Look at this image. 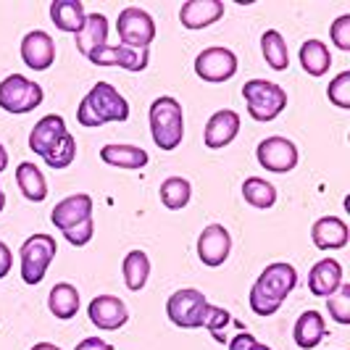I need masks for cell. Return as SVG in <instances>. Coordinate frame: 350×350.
I'll use <instances>...</instances> for the list:
<instances>
[{
	"label": "cell",
	"mask_w": 350,
	"mask_h": 350,
	"mask_svg": "<svg viewBox=\"0 0 350 350\" xmlns=\"http://www.w3.org/2000/svg\"><path fill=\"white\" fill-rule=\"evenodd\" d=\"M298 287V271L293 263H269L250 287V308L256 316H274L282 308L287 295Z\"/></svg>",
	"instance_id": "cell-1"
},
{
	"label": "cell",
	"mask_w": 350,
	"mask_h": 350,
	"mask_svg": "<svg viewBox=\"0 0 350 350\" xmlns=\"http://www.w3.org/2000/svg\"><path fill=\"white\" fill-rule=\"evenodd\" d=\"M77 119L82 126H90V129L103 126L108 122H126L129 119V103L113 85L98 82L82 98V103L77 108Z\"/></svg>",
	"instance_id": "cell-2"
},
{
	"label": "cell",
	"mask_w": 350,
	"mask_h": 350,
	"mask_svg": "<svg viewBox=\"0 0 350 350\" xmlns=\"http://www.w3.org/2000/svg\"><path fill=\"white\" fill-rule=\"evenodd\" d=\"M150 135L161 150H176L185 137V111L172 95H161L150 103Z\"/></svg>",
	"instance_id": "cell-3"
},
{
	"label": "cell",
	"mask_w": 350,
	"mask_h": 350,
	"mask_svg": "<svg viewBox=\"0 0 350 350\" xmlns=\"http://www.w3.org/2000/svg\"><path fill=\"white\" fill-rule=\"evenodd\" d=\"M243 98L247 103V113L256 122H274L287 108V92L277 82L269 79H247L243 85Z\"/></svg>",
	"instance_id": "cell-4"
},
{
	"label": "cell",
	"mask_w": 350,
	"mask_h": 350,
	"mask_svg": "<svg viewBox=\"0 0 350 350\" xmlns=\"http://www.w3.org/2000/svg\"><path fill=\"white\" fill-rule=\"evenodd\" d=\"M58 253L55 245V237L45 234V232H37L32 237L24 240V245L18 250V263H21V280L27 284H40L45 280V271L53 263Z\"/></svg>",
	"instance_id": "cell-5"
},
{
	"label": "cell",
	"mask_w": 350,
	"mask_h": 350,
	"mask_svg": "<svg viewBox=\"0 0 350 350\" xmlns=\"http://www.w3.org/2000/svg\"><path fill=\"white\" fill-rule=\"evenodd\" d=\"M45 100V92L35 79L24 74H8L0 82V108L5 113H29Z\"/></svg>",
	"instance_id": "cell-6"
},
{
	"label": "cell",
	"mask_w": 350,
	"mask_h": 350,
	"mask_svg": "<svg viewBox=\"0 0 350 350\" xmlns=\"http://www.w3.org/2000/svg\"><path fill=\"white\" fill-rule=\"evenodd\" d=\"M116 32H119L122 45H126V48L150 51V42L156 40V21L148 11H142L137 5H129L119 14Z\"/></svg>",
	"instance_id": "cell-7"
},
{
	"label": "cell",
	"mask_w": 350,
	"mask_h": 350,
	"mask_svg": "<svg viewBox=\"0 0 350 350\" xmlns=\"http://www.w3.org/2000/svg\"><path fill=\"white\" fill-rule=\"evenodd\" d=\"M206 295L195 287H182L176 290L172 298L166 300V316L169 321L179 327V329H198L200 319H203V308H206Z\"/></svg>",
	"instance_id": "cell-8"
},
{
	"label": "cell",
	"mask_w": 350,
	"mask_h": 350,
	"mask_svg": "<svg viewBox=\"0 0 350 350\" xmlns=\"http://www.w3.org/2000/svg\"><path fill=\"white\" fill-rule=\"evenodd\" d=\"M195 74L203 82L221 85V82H227V79H232L237 74V55L229 51V48L211 45V48L198 53V58H195Z\"/></svg>",
	"instance_id": "cell-9"
},
{
	"label": "cell",
	"mask_w": 350,
	"mask_h": 350,
	"mask_svg": "<svg viewBox=\"0 0 350 350\" xmlns=\"http://www.w3.org/2000/svg\"><path fill=\"white\" fill-rule=\"evenodd\" d=\"M256 158L266 172H274V174H287L298 166V148L295 142L282 137V135H274V137H266V140L258 142L256 148Z\"/></svg>",
	"instance_id": "cell-10"
},
{
	"label": "cell",
	"mask_w": 350,
	"mask_h": 350,
	"mask_svg": "<svg viewBox=\"0 0 350 350\" xmlns=\"http://www.w3.org/2000/svg\"><path fill=\"white\" fill-rule=\"evenodd\" d=\"M232 253V234L224 224H208L198 237V258L203 266H221Z\"/></svg>",
	"instance_id": "cell-11"
},
{
	"label": "cell",
	"mask_w": 350,
	"mask_h": 350,
	"mask_svg": "<svg viewBox=\"0 0 350 350\" xmlns=\"http://www.w3.org/2000/svg\"><path fill=\"white\" fill-rule=\"evenodd\" d=\"M88 316L98 329H103V332H116V329H122L124 324L129 321V308H126V303H124L122 298H116V295H98V298L90 300Z\"/></svg>",
	"instance_id": "cell-12"
},
{
	"label": "cell",
	"mask_w": 350,
	"mask_h": 350,
	"mask_svg": "<svg viewBox=\"0 0 350 350\" xmlns=\"http://www.w3.org/2000/svg\"><path fill=\"white\" fill-rule=\"evenodd\" d=\"M95 66H119L124 71H145L150 61V51H135L126 45H103L100 51H95L88 58Z\"/></svg>",
	"instance_id": "cell-13"
},
{
	"label": "cell",
	"mask_w": 350,
	"mask_h": 350,
	"mask_svg": "<svg viewBox=\"0 0 350 350\" xmlns=\"http://www.w3.org/2000/svg\"><path fill=\"white\" fill-rule=\"evenodd\" d=\"M21 61L32 71H48L55 61V42L48 32L32 29L21 40Z\"/></svg>",
	"instance_id": "cell-14"
},
{
	"label": "cell",
	"mask_w": 350,
	"mask_h": 350,
	"mask_svg": "<svg viewBox=\"0 0 350 350\" xmlns=\"http://www.w3.org/2000/svg\"><path fill=\"white\" fill-rule=\"evenodd\" d=\"M88 219H92V198L88 193L69 195L61 203H55V208L51 211L53 227L61 229V232L77 227V224H82Z\"/></svg>",
	"instance_id": "cell-15"
},
{
	"label": "cell",
	"mask_w": 350,
	"mask_h": 350,
	"mask_svg": "<svg viewBox=\"0 0 350 350\" xmlns=\"http://www.w3.org/2000/svg\"><path fill=\"white\" fill-rule=\"evenodd\" d=\"M237 135H240V113L232 111V108H221L206 124L203 142H206V148H211V150H219V148H227Z\"/></svg>",
	"instance_id": "cell-16"
},
{
	"label": "cell",
	"mask_w": 350,
	"mask_h": 350,
	"mask_svg": "<svg viewBox=\"0 0 350 350\" xmlns=\"http://www.w3.org/2000/svg\"><path fill=\"white\" fill-rule=\"evenodd\" d=\"M66 135H69L66 119L58 116V113H48V116H42L32 126V132H29V150L37 153V156H45L53 145H58Z\"/></svg>",
	"instance_id": "cell-17"
},
{
	"label": "cell",
	"mask_w": 350,
	"mask_h": 350,
	"mask_svg": "<svg viewBox=\"0 0 350 350\" xmlns=\"http://www.w3.org/2000/svg\"><path fill=\"white\" fill-rule=\"evenodd\" d=\"M224 16V3L221 0H187L179 8V21L185 29H206Z\"/></svg>",
	"instance_id": "cell-18"
},
{
	"label": "cell",
	"mask_w": 350,
	"mask_h": 350,
	"mask_svg": "<svg viewBox=\"0 0 350 350\" xmlns=\"http://www.w3.org/2000/svg\"><path fill=\"white\" fill-rule=\"evenodd\" d=\"M342 284V263L337 258H321L308 271V290L316 298H329Z\"/></svg>",
	"instance_id": "cell-19"
},
{
	"label": "cell",
	"mask_w": 350,
	"mask_h": 350,
	"mask_svg": "<svg viewBox=\"0 0 350 350\" xmlns=\"http://www.w3.org/2000/svg\"><path fill=\"white\" fill-rule=\"evenodd\" d=\"M311 240L319 250H340L348 245L350 229L340 216H321L311 227Z\"/></svg>",
	"instance_id": "cell-20"
},
{
	"label": "cell",
	"mask_w": 350,
	"mask_h": 350,
	"mask_svg": "<svg viewBox=\"0 0 350 350\" xmlns=\"http://www.w3.org/2000/svg\"><path fill=\"white\" fill-rule=\"evenodd\" d=\"M108 40V18L103 16V14H88V18H85V27L74 35V42H77V51L82 53L85 58H90L95 51H100L103 45H108L105 42Z\"/></svg>",
	"instance_id": "cell-21"
},
{
	"label": "cell",
	"mask_w": 350,
	"mask_h": 350,
	"mask_svg": "<svg viewBox=\"0 0 350 350\" xmlns=\"http://www.w3.org/2000/svg\"><path fill=\"white\" fill-rule=\"evenodd\" d=\"M100 161L108 163V166H116V169H145V163L150 161L148 150L145 148H137V145H103L100 148Z\"/></svg>",
	"instance_id": "cell-22"
},
{
	"label": "cell",
	"mask_w": 350,
	"mask_h": 350,
	"mask_svg": "<svg viewBox=\"0 0 350 350\" xmlns=\"http://www.w3.org/2000/svg\"><path fill=\"white\" fill-rule=\"evenodd\" d=\"M51 18L61 32L77 35L85 27L88 11L82 5V0H53L51 3Z\"/></svg>",
	"instance_id": "cell-23"
},
{
	"label": "cell",
	"mask_w": 350,
	"mask_h": 350,
	"mask_svg": "<svg viewBox=\"0 0 350 350\" xmlns=\"http://www.w3.org/2000/svg\"><path fill=\"white\" fill-rule=\"evenodd\" d=\"M293 337H295V345L303 350L316 348L324 337H327V324H324V316L319 311H303L293 327Z\"/></svg>",
	"instance_id": "cell-24"
},
{
	"label": "cell",
	"mask_w": 350,
	"mask_h": 350,
	"mask_svg": "<svg viewBox=\"0 0 350 350\" xmlns=\"http://www.w3.org/2000/svg\"><path fill=\"white\" fill-rule=\"evenodd\" d=\"M16 185L21 195L32 203H42L48 198V179L32 161H21L16 166Z\"/></svg>",
	"instance_id": "cell-25"
},
{
	"label": "cell",
	"mask_w": 350,
	"mask_h": 350,
	"mask_svg": "<svg viewBox=\"0 0 350 350\" xmlns=\"http://www.w3.org/2000/svg\"><path fill=\"white\" fill-rule=\"evenodd\" d=\"M48 308L61 321L74 319L77 311H79V290L74 284H69V282H58L51 293H48Z\"/></svg>",
	"instance_id": "cell-26"
},
{
	"label": "cell",
	"mask_w": 350,
	"mask_h": 350,
	"mask_svg": "<svg viewBox=\"0 0 350 350\" xmlns=\"http://www.w3.org/2000/svg\"><path fill=\"white\" fill-rule=\"evenodd\" d=\"M300 66L311 77H324L332 66V53L321 40H306L300 45Z\"/></svg>",
	"instance_id": "cell-27"
},
{
	"label": "cell",
	"mask_w": 350,
	"mask_h": 350,
	"mask_svg": "<svg viewBox=\"0 0 350 350\" xmlns=\"http://www.w3.org/2000/svg\"><path fill=\"white\" fill-rule=\"evenodd\" d=\"M122 274L124 284L132 290V293H140L142 287L148 284L150 277V258L145 250H129L122 261Z\"/></svg>",
	"instance_id": "cell-28"
},
{
	"label": "cell",
	"mask_w": 350,
	"mask_h": 350,
	"mask_svg": "<svg viewBox=\"0 0 350 350\" xmlns=\"http://www.w3.org/2000/svg\"><path fill=\"white\" fill-rule=\"evenodd\" d=\"M161 203L169 211H182L193 198V185L185 176H169L161 182Z\"/></svg>",
	"instance_id": "cell-29"
},
{
	"label": "cell",
	"mask_w": 350,
	"mask_h": 350,
	"mask_svg": "<svg viewBox=\"0 0 350 350\" xmlns=\"http://www.w3.org/2000/svg\"><path fill=\"white\" fill-rule=\"evenodd\" d=\"M243 198H245L247 206L266 211L277 203V187L271 182L261 179V176H247L243 182Z\"/></svg>",
	"instance_id": "cell-30"
},
{
	"label": "cell",
	"mask_w": 350,
	"mask_h": 350,
	"mask_svg": "<svg viewBox=\"0 0 350 350\" xmlns=\"http://www.w3.org/2000/svg\"><path fill=\"white\" fill-rule=\"evenodd\" d=\"M261 53L266 58V64L274 71H284L290 66V51H287V42L277 29H266L261 35Z\"/></svg>",
	"instance_id": "cell-31"
},
{
	"label": "cell",
	"mask_w": 350,
	"mask_h": 350,
	"mask_svg": "<svg viewBox=\"0 0 350 350\" xmlns=\"http://www.w3.org/2000/svg\"><path fill=\"white\" fill-rule=\"evenodd\" d=\"M74 158H77V140H74V135L69 132L64 140L58 142V145H53L51 150L42 156V161L51 169H69L71 163H74Z\"/></svg>",
	"instance_id": "cell-32"
},
{
	"label": "cell",
	"mask_w": 350,
	"mask_h": 350,
	"mask_svg": "<svg viewBox=\"0 0 350 350\" xmlns=\"http://www.w3.org/2000/svg\"><path fill=\"white\" fill-rule=\"evenodd\" d=\"M229 321H232V316H229L227 308H219V306H213V303H206L200 327H206V329L213 334V340L224 342V329H227Z\"/></svg>",
	"instance_id": "cell-33"
},
{
	"label": "cell",
	"mask_w": 350,
	"mask_h": 350,
	"mask_svg": "<svg viewBox=\"0 0 350 350\" xmlns=\"http://www.w3.org/2000/svg\"><path fill=\"white\" fill-rule=\"evenodd\" d=\"M327 308H329V316H332L337 324L348 327L350 324V282H342L340 290H337L334 295H329Z\"/></svg>",
	"instance_id": "cell-34"
},
{
	"label": "cell",
	"mask_w": 350,
	"mask_h": 350,
	"mask_svg": "<svg viewBox=\"0 0 350 350\" xmlns=\"http://www.w3.org/2000/svg\"><path fill=\"white\" fill-rule=\"evenodd\" d=\"M327 95L337 108H350V71H340L329 82Z\"/></svg>",
	"instance_id": "cell-35"
},
{
	"label": "cell",
	"mask_w": 350,
	"mask_h": 350,
	"mask_svg": "<svg viewBox=\"0 0 350 350\" xmlns=\"http://www.w3.org/2000/svg\"><path fill=\"white\" fill-rule=\"evenodd\" d=\"M329 35H332V42L340 48V51H350V14H342L332 21L329 27Z\"/></svg>",
	"instance_id": "cell-36"
},
{
	"label": "cell",
	"mask_w": 350,
	"mask_h": 350,
	"mask_svg": "<svg viewBox=\"0 0 350 350\" xmlns=\"http://www.w3.org/2000/svg\"><path fill=\"white\" fill-rule=\"evenodd\" d=\"M92 234H95V219H88V221H82V224H77V227H71L64 232V237H66L74 247H85L90 240H92Z\"/></svg>",
	"instance_id": "cell-37"
},
{
	"label": "cell",
	"mask_w": 350,
	"mask_h": 350,
	"mask_svg": "<svg viewBox=\"0 0 350 350\" xmlns=\"http://www.w3.org/2000/svg\"><path fill=\"white\" fill-rule=\"evenodd\" d=\"M229 350H271V348H269V345H263V342H258L250 332H240V334H234V337H232Z\"/></svg>",
	"instance_id": "cell-38"
},
{
	"label": "cell",
	"mask_w": 350,
	"mask_h": 350,
	"mask_svg": "<svg viewBox=\"0 0 350 350\" xmlns=\"http://www.w3.org/2000/svg\"><path fill=\"white\" fill-rule=\"evenodd\" d=\"M11 266H14V253H11V247L0 240V280L11 271Z\"/></svg>",
	"instance_id": "cell-39"
},
{
	"label": "cell",
	"mask_w": 350,
	"mask_h": 350,
	"mask_svg": "<svg viewBox=\"0 0 350 350\" xmlns=\"http://www.w3.org/2000/svg\"><path fill=\"white\" fill-rule=\"evenodd\" d=\"M74 350H113L105 340L100 337H88V340H82V342H77V348Z\"/></svg>",
	"instance_id": "cell-40"
},
{
	"label": "cell",
	"mask_w": 350,
	"mask_h": 350,
	"mask_svg": "<svg viewBox=\"0 0 350 350\" xmlns=\"http://www.w3.org/2000/svg\"><path fill=\"white\" fill-rule=\"evenodd\" d=\"M5 169H8V150L0 145V174H3Z\"/></svg>",
	"instance_id": "cell-41"
},
{
	"label": "cell",
	"mask_w": 350,
	"mask_h": 350,
	"mask_svg": "<svg viewBox=\"0 0 350 350\" xmlns=\"http://www.w3.org/2000/svg\"><path fill=\"white\" fill-rule=\"evenodd\" d=\"M29 350H61L58 345H53V342H37V345H32Z\"/></svg>",
	"instance_id": "cell-42"
},
{
	"label": "cell",
	"mask_w": 350,
	"mask_h": 350,
	"mask_svg": "<svg viewBox=\"0 0 350 350\" xmlns=\"http://www.w3.org/2000/svg\"><path fill=\"white\" fill-rule=\"evenodd\" d=\"M5 208V193H3V187H0V213Z\"/></svg>",
	"instance_id": "cell-43"
}]
</instances>
